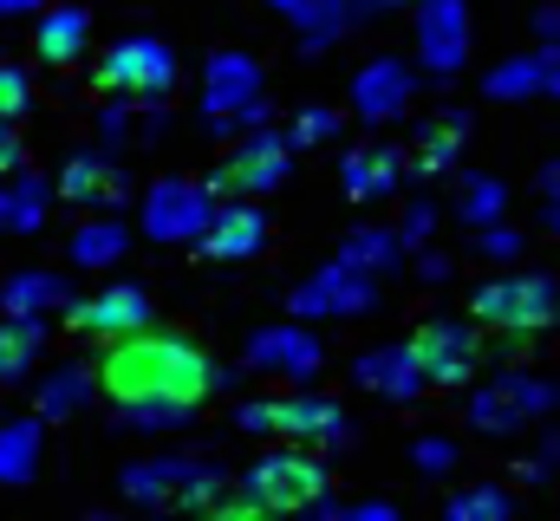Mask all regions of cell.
I'll return each mask as SVG.
<instances>
[{
    "mask_svg": "<svg viewBox=\"0 0 560 521\" xmlns=\"http://www.w3.org/2000/svg\"><path fill=\"white\" fill-rule=\"evenodd\" d=\"M268 7L293 20V33H300V46H306V53H332V46L359 26L352 0H268Z\"/></svg>",
    "mask_w": 560,
    "mask_h": 521,
    "instance_id": "20",
    "label": "cell"
},
{
    "mask_svg": "<svg viewBox=\"0 0 560 521\" xmlns=\"http://www.w3.org/2000/svg\"><path fill=\"white\" fill-rule=\"evenodd\" d=\"M215 183H196V176H156L143 189V235L163 242V248H189L209 235L215 222Z\"/></svg>",
    "mask_w": 560,
    "mask_h": 521,
    "instance_id": "7",
    "label": "cell"
},
{
    "mask_svg": "<svg viewBox=\"0 0 560 521\" xmlns=\"http://www.w3.org/2000/svg\"><path fill=\"white\" fill-rule=\"evenodd\" d=\"M46 0H0V20H13V13H39Z\"/></svg>",
    "mask_w": 560,
    "mask_h": 521,
    "instance_id": "50",
    "label": "cell"
},
{
    "mask_svg": "<svg viewBox=\"0 0 560 521\" xmlns=\"http://www.w3.org/2000/svg\"><path fill=\"white\" fill-rule=\"evenodd\" d=\"M541 229L560 235V196H541Z\"/></svg>",
    "mask_w": 560,
    "mask_h": 521,
    "instance_id": "49",
    "label": "cell"
},
{
    "mask_svg": "<svg viewBox=\"0 0 560 521\" xmlns=\"http://www.w3.org/2000/svg\"><path fill=\"white\" fill-rule=\"evenodd\" d=\"M235 424H242L248 437H268V430H275V397H248V404L235 410Z\"/></svg>",
    "mask_w": 560,
    "mask_h": 521,
    "instance_id": "41",
    "label": "cell"
},
{
    "mask_svg": "<svg viewBox=\"0 0 560 521\" xmlns=\"http://www.w3.org/2000/svg\"><path fill=\"white\" fill-rule=\"evenodd\" d=\"M176 85V53L150 33H131L118 39L105 59H98V92H118V99H163Z\"/></svg>",
    "mask_w": 560,
    "mask_h": 521,
    "instance_id": "12",
    "label": "cell"
},
{
    "mask_svg": "<svg viewBox=\"0 0 560 521\" xmlns=\"http://www.w3.org/2000/svg\"><path fill=\"white\" fill-rule=\"evenodd\" d=\"M535 189H541V196H560V157H555V163H541V176H535Z\"/></svg>",
    "mask_w": 560,
    "mask_h": 521,
    "instance_id": "47",
    "label": "cell"
},
{
    "mask_svg": "<svg viewBox=\"0 0 560 521\" xmlns=\"http://www.w3.org/2000/svg\"><path fill=\"white\" fill-rule=\"evenodd\" d=\"M46 209H52V183L46 176H33V170H7L0 176V229L7 235L46 229Z\"/></svg>",
    "mask_w": 560,
    "mask_h": 521,
    "instance_id": "24",
    "label": "cell"
},
{
    "mask_svg": "<svg viewBox=\"0 0 560 521\" xmlns=\"http://www.w3.org/2000/svg\"><path fill=\"white\" fill-rule=\"evenodd\" d=\"M326 489H332V470L319 463V450L287 443V450H268L242 476V489H222V502L209 516H242V521L248 516H306Z\"/></svg>",
    "mask_w": 560,
    "mask_h": 521,
    "instance_id": "2",
    "label": "cell"
},
{
    "mask_svg": "<svg viewBox=\"0 0 560 521\" xmlns=\"http://www.w3.org/2000/svg\"><path fill=\"white\" fill-rule=\"evenodd\" d=\"M398 7H411V0H352L359 20H385V13H398Z\"/></svg>",
    "mask_w": 560,
    "mask_h": 521,
    "instance_id": "46",
    "label": "cell"
},
{
    "mask_svg": "<svg viewBox=\"0 0 560 521\" xmlns=\"http://www.w3.org/2000/svg\"><path fill=\"white\" fill-rule=\"evenodd\" d=\"M548 53V92L541 99H560V46H541Z\"/></svg>",
    "mask_w": 560,
    "mask_h": 521,
    "instance_id": "48",
    "label": "cell"
},
{
    "mask_svg": "<svg viewBox=\"0 0 560 521\" xmlns=\"http://www.w3.org/2000/svg\"><path fill=\"white\" fill-rule=\"evenodd\" d=\"M535 46H560V7H541L535 13Z\"/></svg>",
    "mask_w": 560,
    "mask_h": 521,
    "instance_id": "44",
    "label": "cell"
},
{
    "mask_svg": "<svg viewBox=\"0 0 560 521\" xmlns=\"http://www.w3.org/2000/svg\"><path fill=\"white\" fill-rule=\"evenodd\" d=\"M560 410V385L555 379H541V372H528V366H502L489 385L469 391V424L482 430V437H515V430H528V424H541V417H555Z\"/></svg>",
    "mask_w": 560,
    "mask_h": 521,
    "instance_id": "5",
    "label": "cell"
},
{
    "mask_svg": "<svg viewBox=\"0 0 560 521\" xmlns=\"http://www.w3.org/2000/svg\"><path fill=\"white\" fill-rule=\"evenodd\" d=\"M125 222H112V216H92L79 235H72V267H118L125 260Z\"/></svg>",
    "mask_w": 560,
    "mask_h": 521,
    "instance_id": "32",
    "label": "cell"
},
{
    "mask_svg": "<svg viewBox=\"0 0 560 521\" xmlns=\"http://www.w3.org/2000/svg\"><path fill=\"white\" fill-rule=\"evenodd\" d=\"M66 300H72V280L46 274V267H26L0 287V313H59Z\"/></svg>",
    "mask_w": 560,
    "mask_h": 521,
    "instance_id": "31",
    "label": "cell"
},
{
    "mask_svg": "<svg viewBox=\"0 0 560 521\" xmlns=\"http://www.w3.org/2000/svg\"><path fill=\"white\" fill-rule=\"evenodd\" d=\"M275 430L287 443H306V450H346L352 443V417L339 397H319V391H287L275 397Z\"/></svg>",
    "mask_w": 560,
    "mask_h": 521,
    "instance_id": "15",
    "label": "cell"
},
{
    "mask_svg": "<svg viewBox=\"0 0 560 521\" xmlns=\"http://www.w3.org/2000/svg\"><path fill=\"white\" fill-rule=\"evenodd\" d=\"M372 306H378V274H365V267H352L339 255L326 267H313L306 280H293V293H287L293 320H359Z\"/></svg>",
    "mask_w": 560,
    "mask_h": 521,
    "instance_id": "8",
    "label": "cell"
},
{
    "mask_svg": "<svg viewBox=\"0 0 560 521\" xmlns=\"http://www.w3.org/2000/svg\"><path fill=\"white\" fill-rule=\"evenodd\" d=\"M469 320L482 333H509V339H535L560 326V280L555 274H495L469 293Z\"/></svg>",
    "mask_w": 560,
    "mask_h": 521,
    "instance_id": "4",
    "label": "cell"
},
{
    "mask_svg": "<svg viewBox=\"0 0 560 521\" xmlns=\"http://www.w3.org/2000/svg\"><path fill=\"white\" fill-rule=\"evenodd\" d=\"M85 46H92V13L85 7H39V26H33V53L46 59V66H79L85 59Z\"/></svg>",
    "mask_w": 560,
    "mask_h": 521,
    "instance_id": "21",
    "label": "cell"
},
{
    "mask_svg": "<svg viewBox=\"0 0 560 521\" xmlns=\"http://www.w3.org/2000/svg\"><path fill=\"white\" fill-rule=\"evenodd\" d=\"M522 248H528V235L502 216V222H489V229H476V255L482 260H522Z\"/></svg>",
    "mask_w": 560,
    "mask_h": 521,
    "instance_id": "38",
    "label": "cell"
},
{
    "mask_svg": "<svg viewBox=\"0 0 560 521\" xmlns=\"http://www.w3.org/2000/svg\"><path fill=\"white\" fill-rule=\"evenodd\" d=\"M411 346H418V366L430 391H463L476 372H482V326L476 320H423L418 333H411Z\"/></svg>",
    "mask_w": 560,
    "mask_h": 521,
    "instance_id": "9",
    "label": "cell"
},
{
    "mask_svg": "<svg viewBox=\"0 0 560 521\" xmlns=\"http://www.w3.org/2000/svg\"><path fill=\"white\" fill-rule=\"evenodd\" d=\"M98 397V366H85V359H66V366H52L39 391H33V410L46 417V424H59V417H72V410H85Z\"/></svg>",
    "mask_w": 560,
    "mask_h": 521,
    "instance_id": "23",
    "label": "cell"
},
{
    "mask_svg": "<svg viewBox=\"0 0 560 521\" xmlns=\"http://www.w3.org/2000/svg\"><path fill=\"white\" fill-rule=\"evenodd\" d=\"M463 143H469V112H443L418 130V150H411V170L418 176H450L463 163Z\"/></svg>",
    "mask_w": 560,
    "mask_h": 521,
    "instance_id": "25",
    "label": "cell"
},
{
    "mask_svg": "<svg viewBox=\"0 0 560 521\" xmlns=\"http://www.w3.org/2000/svg\"><path fill=\"white\" fill-rule=\"evenodd\" d=\"M411 105H418V66H411V59L372 53V59L352 72V112H359L365 125H398V118H411Z\"/></svg>",
    "mask_w": 560,
    "mask_h": 521,
    "instance_id": "14",
    "label": "cell"
},
{
    "mask_svg": "<svg viewBox=\"0 0 560 521\" xmlns=\"http://www.w3.org/2000/svg\"><path fill=\"white\" fill-rule=\"evenodd\" d=\"M59 196H66V202H79V209H118V202H125V176H118V163H112V157L79 150V157L59 170Z\"/></svg>",
    "mask_w": 560,
    "mask_h": 521,
    "instance_id": "22",
    "label": "cell"
},
{
    "mask_svg": "<svg viewBox=\"0 0 560 521\" xmlns=\"http://www.w3.org/2000/svg\"><path fill=\"white\" fill-rule=\"evenodd\" d=\"M39 352H46V313H7L0 320V385H20Z\"/></svg>",
    "mask_w": 560,
    "mask_h": 521,
    "instance_id": "27",
    "label": "cell"
},
{
    "mask_svg": "<svg viewBox=\"0 0 560 521\" xmlns=\"http://www.w3.org/2000/svg\"><path fill=\"white\" fill-rule=\"evenodd\" d=\"M66 326L85 333V339H125V333L150 326V293L131 287V280H112L85 300H66Z\"/></svg>",
    "mask_w": 560,
    "mask_h": 521,
    "instance_id": "16",
    "label": "cell"
},
{
    "mask_svg": "<svg viewBox=\"0 0 560 521\" xmlns=\"http://www.w3.org/2000/svg\"><path fill=\"white\" fill-rule=\"evenodd\" d=\"M443 516H450V521H509V516H515V489H502V483L456 489V496L443 502Z\"/></svg>",
    "mask_w": 560,
    "mask_h": 521,
    "instance_id": "33",
    "label": "cell"
},
{
    "mask_svg": "<svg viewBox=\"0 0 560 521\" xmlns=\"http://www.w3.org/2000/svg\"><path fill=\"white\" fill-rule=\"evenodd\" d=\"M352 385L385 397V404H418L423 391H430V379H423V366H418V346L392 339V346H372V352L352 359Z\"/></svg>",
    "mask_w": 560,
    "mask_h": 521,
    "instance_id": "17",
    "label": "cell"
},
{
    "mask_svg": "<svg viewBox=\"0 0 560 521\" xmlns=\"http://www.w3.org/2000/svg\"><path fill=\"white\" fill-rule=\"evenodd\" d=\"M209 260H255L268 248V216H261V196H242V202H222L209 235L196 242Z\"/></svg>",
    "mask_w": 560,
    "mask_h": 521,
    "instance_id": "19",
    "label": "cell"
},
{
    "mask_svg": "<svg viewBox=\"0 0 560 521\" xmlns=\"http://www.w3.org/2000/svg\"><path fill=\"white\" fill-rule=\"evenodd\" d=\"M202 125H209V137H242V130L268 125V79H261L255 53H242V46L209 53V66H202Z\"/></svg>",
    "mask_w": 560,
    "mask_h": 521,
    "instance_id": "3",
    "label": "cell"
},
{
    "mask_svg": "<svg viewBox=\"0 0 560 521\" xmlns=\"http://www.w3.org/2000/svg\"><path fill=\"white\" fill-rule=\"evenodd\" d=\"M509 216V183L489 176V170H463L456 176V222L463 229H489Z\"/></svg>",
    "mask_w": 560,
    "mask_h": 521,
    "instance_id": "30",
    "label": "cell"
},
{
    "mask_svg": "<svg viewBox=\"0 0 560 521\" xmlns=\"http://www.w3.org/2000/svg\"><path fill=\"white\" fill-rule=\"evenodd\" d=\"M450 274H456V260L443 255V248H418V280L423 287H443Z\"/></svg>",
    "mask_w": 560,
    "mask_h": 521,
    "instance_id": "42",
    "label": "cell"
},
{
    "mask_svg": "<svg viewBox=\"0 0 560 521\" xmlns=\"http://www.w3.org/2000/svg\"><path fill=\"white\" fill-rule=\"evenodd\" d=\"M346 130V112H332V105H306L293 125H287V137H293V150H313V143H332Z\"/></svg>",
    "mask_w": 560,
    "mask_h": 521,
    "instance_id": "34",
    "label": "cell"
},
{
    "mask_svg": "<svg viewBox=\"0 0 560 521\" xmlns=\"http://www.w3.org/2000/svg\"><path fill=\"white\" fill-rule=\"evenodd\" d=\"M222 385H235V372L222 359H209L202 346H189L176 333H156V326H138V333L112 339V352L98 359V391L112 404L163 397V404H189L196 410L202 397H215Z\"/></svg>",
    "mask_w": 560,
    "mask_h": 521,
    "instance_id": "1",
    "label": "cell"
},
{
    "mask_svg": "<svg viewBox=\"0 0 560 521\" xmlns=\"http://www.w3.org/2000/svg\"><path fill=\"white\" fill-rule=\"evenodd\" d=\"M229 483L235 476L202 463V456H150V463H131L118 476V489L143 509H215Z\"/></svg>",
    "mask_w": 560,
    "mask_h": 521,
    "instance_id": "6",
    "label": "cell"
},
{
    "mask_svg": "<svg viewBox=\"0 0 560 521\" xmlns=\"http://www.w3.org/2000/svg\"><path fill=\"white\" fill-rule=\"evenodd\" d=\"M398 235H405V248H411V255H418V248H430V235H436V202H411V209H405V222H398Z\"/></svg>",
    "mask_w": 560,
    "mask_h": 521,
    "instance_id": "40",
    "label": "cell"
},
{
    "mask_svg": "<svg viewBox=\"0 0 560 521\" xmlns=\"http://www.w3.org/2000/svg\"><path fill=\"white\" fill-rule=\"evenodd\" d=\"M293 176V137L275 125H255L235 137L229 163L215 170V189H242V196H268Z\"/></svg>",
    "mask_w": 560,
    "mask_h": 521,
    "instance_id": "13",
    "label": "cell"
},
{
    "mask_svg": "<svg viewBox=\"0 0 560 521\" xmlns=\"http://www.w3.org/2000/svg\"><path fill=\"white\" fill-rule=\"evenodd\" d=\"M118 417H125V430H176V424H189V404L150 397V404H118Z\"/></svg>",
    "mask_w": 560,
    "mask_h": 521,
    "instance_id": "35",
    "label": "cell"
},
{
    "mask_svg": "<svg viewBox=\"0 0 560 521\" xmlns=\"http://www.w3.org/2000/svg\"><path fill=\"white\" fill-rule=\"evenodd\" d=\"M39 450H46V417H7L0 424V483H33L39 470Z\"/></svg>",
    "mask_w": 560,
    "mask_h": 521,
    "instance_id": "28",
    "label": "cell"
},
{
    "mask_svg": "<svg viewBox=\"0 0 560 521\" xmlns=\"http://www.w3.org/2000/svg\"><path fill=\"white\" fill-rule=\"evenodd\" d=\"M515 476L541 489V483H555V476H560V463H555V456H548V450H541V456H528V463H515Z\"/></svg>",
    "mask_w": 560,
    "mask_h": 521,
    "instance_id": "43",
    "label": "cell"
},
{
    "mask_svg": "<svg viewBox=\"0 0 560 521\" xmlns=\"http://www.w3.org/2000/svg\"><path fill=\"white\" fill-rule=\"evenodd\" d=\"M242 359H248V372H268V379H287V385H313L319 366H326V346H319V333H313L306 320L287 313V320H275V326L248 333Z\"/></svg>",
    "mask_w": 560,
    "mask_h": 521,
    "instance_id": "11",
    "label": "cell"
},
{
    "mask_svg": "<svg viewBox=\"0 0 560 521\" xmlns=\"http://www.w3.org/2000/svg\"><path fill=\"white\" fill-rule=\"evenodd\" d=\"M33 105V79L20 72V66H7L0 59V125H20V112Z\"/></svg>",
    "mask_w": 560,
    "mask_h": 521,
    "instance_id": "39",
    "label": "cell"
},
{
    "mask_svg": "<svg viewBox=\"0 0 560 521\" xmlns=\"http://www.w3.org/2000/svg\"><path fill=\"white\" fill-rule=\"evenodd\" d=\"M306 516H339V521H398V502H385V496H359V502H332V496H319Z\"/></svg>",
    "mask_w": 560,
    "mask_h": 521,
    "instance_id": "37",
    "label": "cell"
},
{
    "mask_svg": "<svg viewBox=\"0 0 560 521\" xmlns=\"http://www.w3.org/2000/svg\"><path fill=\"white\" fill-rule=\"evenodd\" d=\"M456 463H463V450H456L450 437H436V430L411 443V470H418V476H456Z\"/></svg>",
    "mask_w": 560,
    "mask_h": 521,
    "instance_id": "36",
    "label": "cell"
},
{
    "mask_svg": "<svg viewBox=\"0 0 560 521\" xmlns=\"http://www.w3.org/2000/svg\"><path fill=\"white\" fill-rule=\"evenodd\" d=\"M20 163H26L20 137H13V125H0V176H7V170H20Z\"/></svg>",
    "mask_w": 560,
    "mask_h": 521,
    "instance_id": "45",
    "label": "cell"
},
{
    "mask_svg": "<svg viewBox=\"0 0 560 521\" xmlns=\"http://www.w3.org/2000/svg\"><path fill=\"white\" fill-rule=\"evenodd\" d=\"M405 255H411V248H405V235H398V229H378V222H359V229L339 242V260H352V267H365V274H378V280H385V274H398Z\"/></svg>",
    "mask_w": 560,
    "mask_h": 521,
    "instance_id": "29",
    "label": "cell"
},
{
    "mask_svg": "<svg viewBox=\"0 0 560 521\" xmlns=\"http://www.w3.org/2000/svg\"><path fill=\"white\" fill-rule=\"evenodd\" d=\"M405 170H411V150H398V143H365V150H346L339 189H346L352 202H385V196H398Z\"/></svg>",
    "mask_w": 560,
    "mask_h": 521,
    "instance_id": "18",
    "label": "cell"
},
{
    "mask_svg": "<svg viewBox=\"0 0 560 521\" xmlns=\"http://www.w3.org/2000/svg\"><path fill=\"white\" fill-rule=\"evenodd\" d=\"M411 39H418V59L430 79H456L476 46L469 0H411Z\"/></svg>",
    "mask_w": 560,
    "mask_h": 521,
    "instance_id": "10",
    "label": "cell"
},
{
    "mask_svg": "<svg viewBox=\"0 0 560 521\" xmlns=\"http://www.w3.org/2000/svg\"><path fill=\"white\" fill-rule=\"evenodd\" d=\"M482 92H489L495 105H522V99H541V92H548V53H541V46H528V53H515V59L489 66Z\"/></svg>",
    "mask_w": 560,
    "mask_h": 521,
    "instance_id": "26",
    "label": "cell"
}]
</instances>
